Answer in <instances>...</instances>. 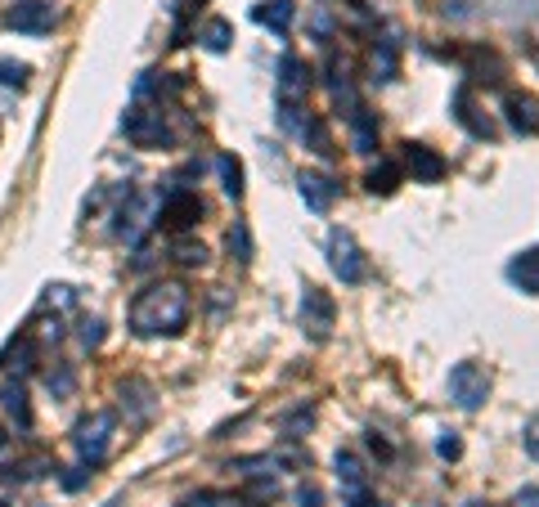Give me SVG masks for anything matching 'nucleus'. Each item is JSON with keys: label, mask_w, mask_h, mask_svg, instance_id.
I'll return each instance as SVG.
<instances>
[{"label": "nucleus", "mask_w": 539, "mask_h": 507, "mask_svg": "<svg viewBox=\"0 0 539 507\" xmlns=\"http://www.w3.org/2000/svg\"><path fill=\"white\" fill-rule=\"evenodd\" d=\"M171 256H175L180 265H203V260H207V248H203V243H194V239H175Z\"/></svg>", "instance_id": "31"}, {"label": "nucleus", "mask_w": 539, "mask_h": 507, "mask_svg": "<svg viewBox=\"0 0 539 507\" xmlns=\"http://www.w3.org/2000/svg\"><path fill=\"white\" fill-rule=\"evenodd\" d=\"M449 113H454V122L468 130L472 139H495L490 117H481L477 104H472V86H454V95H449Z\"/></svg>", "instance_id": "11"}, {"label": "nucleus", "mask_w": 539, "mask_h": 507, "mask_svg": "<svg viewBox=\"0 0 539 507\" xmlns=\"http://www.w3.org/2000/svg\"><path fill=\"white\" fill-rule=\"evenodd\" d=\"M504 117H508V127L517 130V135H539V104L531 95H508L504 99Z\"/></svg>", "instance_id": "16"}, {"label": "nucleus", "mask_w": 539, "mask_h": 507, "mask_svg": "<svg viewBox=\"0 0 539 507\" xmlns=\"http://www.w3.org/2000/svg\"><path fill=\"white\" fill-rule=\"evenodd\" d=\"M274 494H279V481H274V476H252V499H257V503H266Z\"/></svg>", "instance_id": "38"}, {"label": "nucleus", "mask_w": 539, "mask_h": 507, "mask_svg": "<svg viewBox=\"0 0 539 507\" xmlns=\"http://www.w3.org/2000/svg\"><path fill=\"white\" fill-rule=\"evenodd\" d=\"M32 355H36V342H32V337H23V342H14V346L5 351V360H0V364L9 369V378H23V373L32 369Z\"/></svg>", "instance_id": "24"}, {"label": "nucleus", "mask_w": 539, "mask_h": 507, "mask_svg": "<svg viewBox=\"0 0 539 507\" xmlns=\"http://www.w3.org/2000/svg\"><path fill=\"white\" fill-rule=\"evenodd\" d=\"M90 476H95V472H90L86 463H81V467H68V476H63V490H68V494H77V490H86V485H90Z\"/></svg>", "instance_id": "35"}, {"label": "nucleus", "mask_w": 539, "mask_h": 507, "mask_svg": "<svg viewBox=\"0 0 539 507\" xmlns=\"http://www.w3.org/2000/svg\"><path fill=\"white\" fill-rule=\"evenodd\" d=\"M404 166H409V175H413L418 184L445 180V157H440L436 148H427V144H404Z\"/></svg>", "instance_id": "13"}, {"label": "nucleus", "mask_w": 539, "mask_h": 507, "mask_svg": "<svg viewBox=\"0 0 539 507\" xmlns=\"http://www.w3.org/2000/svg\"><path fill=\"white\" fill-rule=\"evenodd\" d=\"M157 216H162L166 230H189V225L203 216V202H198V193H189V189H171V193L162 198Z\"/></svg>", "instance_id": "10"}, {"label": "nucleus", "mask_w": 539, "mask_h": 507, "mask_svg": "<svg viewBox=\"0 0 539 507\" xmlns=\"http://www.w3.org/2000/svg\"><path fill=\"white\" fill-rule=\"evenodd\" d=\"M54 5L50 0H18L5 9V27L9 32H23V36H50L54 32Z\"/></svg>", "instance_id": "6"}, {"label": "nucleus", "mask_w": 539, "mask_h": 507, "mask_svg": "<svg viewBox=\"0 0 539 507\" xmlns=\"http://www.w3.org/2000/svg\"><path fill=\"white\" fill-rule=\"evenodd\" d=\"M297 507H324L319 485H301V490H297Z\"/></svg>", "instance_id": "40"}, {"label": "nucleus", "mask_w": 539, "mask_h": 507, "mask_svg": "<svg viewBox=\"0 0 539 507\" xmlns=\"http://www.w3.org/2000/svg\"><path fill=\"white\" fill-rule=\"evenodd\" d=\"M346 122H351V144H355V153H374V148H378V117H374L364 104H355V108L346 113Z\"/></svg>", "instance_id": "18"}, {"label": "nucleus", "mask_w": 539, "mask_h": 507, "mask_svg": "<svg viewBox=\"0 0 539 507\" xmlns=\"http://www.w3.org/2000/svg\"><path fill=\"white\" fill-rule=\"evenodd\" d=\"M508 283L513 287H522L526 296H539V248L531 252H517L508 260Z\"/></svg>", "instance_id": "17"}, {"label": "nucleus", "mask_w": 539, "mask_h": 507, "mask_svg": "<svg viewBox=\"0 0 539 507\" xmlns=\"http://www.w3.org/2000/svg\"><path fill=\"white\" fill-rule=\"evenodd\" d=\"M189 324V287L184 283H153L135 296L131 333L135 337H180Z\"/></svg>", "instance_id": "1"}, {"label": "nucleus", "mask_w": 539, "mask_h": 507, "mask_svg": "<svg viewBox=\"0 0 539 507\" xmlns=\"http://www.w3.org/2000/svg\"><path fill=\"white\" fill-rule=\"evenodd\" d=\"M113 431H118V418H113L109 408H95V413H86V418L72 427V445H77V454H81L86 467H104V463H109V454H113Z\"/></svg>", "instance_id": "2"}, {"label": "nucleus", "mask_w": 539, "mask_h": 507, "mask_svg": "<svg viewBox=\"0 0 539 507\" xmlns=\"http://www.w3.org/2000/svg\"><path fill=\"white\" fill-rule=\"evenodd\" d=\"M0 408H5V418L14 422V427H32V404H27V386H23V378H9L0 381Z\"/></svg>", "instance_id": "14"}, {"label": "nucleus", "mask_w": 539, "mask_h": 507, "mask_svg": "<svg viewBox=\"0 0 539 507\" xmlns=\"http://www.w3.org/2000/svg\"><path fill=\"white\" fill-rule=\"evenodd\" d=\"M297 193H301V202H306L315 216H324V211L337 202V180H333V175H324V171H301Z\"/></svg>", "instance_id": "12"}, {"label": "nucleus", "mask_w": 539, "mask_h": 507, "mask_svg": "<svg viewBox=\"0 0 539 507\" xmlns=\"http://www.w3.org/2000/svg\"><path fill=\"white\" fill-rule=\"evenodd\" d=\"M310 422H315V413H310V408H297V413H288V418H283V436H288V440H297L301 431H310Z\"/></svg>", "instance_id": "33"}, {"label": "nucleus", "mask_w": 539, "mask_h": 507, "mask_svg": "<svg viewBox=\"0 0 539 507\" xmlns=\"http://www.w3.org/2000/svg\"><path fill=\"white\" fill-rule=\"evenodd\" d=\"M14 472H23V481H41V476H50V472H59L45 454H36V458H27V463H18Z\"/></svg>", "instance_id": "32"}, {"label": "nucleus", "mask_w": 539, "mask_h": 507, "mask_svg": "<svg viewBox=\"0 0 539 507\" xmlns=\"http://www.w3.org/2000/svg\"><path fill=\"white\" fill-rule=\"evenodd\" d=\"M374 77L378 81H396V41H378V50H374Z\"/></svg>", "instance_id": "25"}, {"label": "nucleus", "mask_w": 539, "mask_h": 507, "mask_svg": "<svg viewBox=\"0 0 539 507\" xmlns=\"http://www.w3.org/2000/svg\"><path fill=\"white\" fill-rule=\"evenodd\" d=\"M301 333L310 337V342H328L333 337V324H337V305H333V296L324 292V287H306L301 292Z\"/></svg>", "instance_id": "4"}, {"label": "nucleus", "mask_w": 539, "mask_h": 507, "mask_svg": "<svg viewBox=\"0 0 539 507\" xmlns=\"http://www.w3.org/2000/svg\"><path fill=\"white\" fill-rule=\"evenodd\" d=\"M77 342H81V351H99V346H104V319L86 315V319L77 324Z\"/></svg>", "instance_id": "27"}, {"label": "nucleus", "mask_w": 539, "mask_h": 507, "mask_svg": "<svg viewBox=\"0 0 539 507\" xmlns=\"http://www.w3.org/2000/svg\"><path fill=\"white\" fill-rule=\"evenodd\" d=\"M364 189H369V193H383V198L396 193V189H401V166H396V162L369 166V171H364Z\"/></svg>", "instance_id": "22"}, {"label": "nucleus", "mask_w": 539, "mask_h": 507, "mask_svg": "<svg viewBox=\"0 0 539 507\" xmlns=\"http://www.w3.org/2000/svg\"><path fill=\"white\" fill-rule=\"evenodd\" d=\"M118 399H122V413H127V422L131 427H144L153 413H157V404H153V386L144 378H127L118 386Z\"/></svg>", "instance_id": "9"}, {"label": "nucleus", "mask_w": 539, "mask_h": 507, "mask_svg": "<svg viewBox=\"0 0 539 507\" xmlns=\"http://www.w3.org/2000/svg\"><path fill=\"white\" fill-rule=\"evenodd\" d=\"M104 507H122V499H109V503H104Z\"/></svg>", "instance_id": "42"}, {"label": "nucleus", "mask_w": 539, "mask_h": 507, "mask_svg": "<svg viewBox=\"0 0 539 507\" xmlns=\"http://www.w3.org/2000/svg\"><path fill=\"white\" fill-rule=\"evenodd\" d=\"M148 216H153V202H144V198H135V193H127V207L118 211V239H127V243H135L144 230H148Z\"/></svg>", "instance_id": "15"}, {"label": "nucleus", "mask_w": 539, "mask_h": 507, "mask_svg": "<svg viewBox=\"0 0 539 507\" xmlns=\"http://www.w3.org/2000/svg\"><path fill=\"white\" fill-rule=\"evenodd\" d=\"M27 77H32V68L27 63H18V59H0V86H27Z\"/></svg>", "instance_id": "30"}, {"label": "nucleus", "mask_w": 539, "mask_h": 507, "mask_svg": "<svg viewBox=\"0 0 539 507\" xmlns=\"http://www.w3.org/2000/svg\"><path fill=\"white\" fill-rule=\"evenodd\" d=\"M522 445H526V454L539 463V418H531V422H526V431H522Z\"/></svg>", "instance_id": "39"}, {"label": "nucleus", "mask_w": 539, "mask_h": 507, "mask_svg": "<svg viewBox=\"0 0 539 507\" xmlns=\"http://www.w3.org/2000/svg\"><path fill=\"white\" fill-rule=\"evenodd\" d=\"M306 90H310V68L297 54H283L279 59V81H274L279 108H306Z\"/></svg>", "instance_id": "7"}, {"label": "nucleus", "mask_w": 539, "mask_h": 507, "mask_svg": "<svg viewBox=\"0 0 539 507\" xmlns=\"http://www.w3.org/2000/svg\"><path fill=\"white\" fill-rule=\"evenodd\" d=\"M310 32H315V41H328L333 36V14L328 9H315L310 14Z\"/></svg>", "instance_id": "36"}, {"label": "nucleus", "mask_w": 539, "mask_h": 507, "mask_svg": "<svg viewBox=\"0 0 539 507\" xmlns=\"http://www.w3.org/2000/svg\"><path fill=\"white\" fill-rule=\"evenodd\" d=\"M252 18H257V23H266L270 32H279V36H283V32L292 27V18H297V0H261V5L252 9Z\"/></svg>", "instance_id": "19"}, {"label": "nucleus", "mask_w": 539, "mask_h": 507, "mask_svg": "<svg viewBox=\"0 0 539 507\" xmlns=\"http://www.w3.org/2000/svg\"><path fill=\"white\" fill-rule=\"evenodd\" d=\"M468 507H490V503H468Z\"/></svg>", "instance_id": "43"}, {"label": "nucleus", "mask_w": 539, "mask_h": 507, "mask_svg": "<svg viewBox=\"0 0 539 507\" xmlns=\"http://www.w3.org/2000/svg\"><path fill=\"white\" fill-rule=\"evenodd\" d=\"M198 41H203V50L225 54V50H230V41H234V23H230V18H207V23L198 27Z\"/></svg>", "instance_id": "20"}, {"label": "nucleus", "mask_w": 539, "mask_h": 507, "mask_svg": "<svg viewBox=\"0 0 539 507\" xmlns=\"http://www.w3.org/2000/svg\"><path fill=\"white\" fill-rule=\"evenodd\" d=\"M127 135H131L139 148H162L166 139H171V130H166V113H162V104L157 108H144V104H135L131 113H127Z\"/></svg>", "instance_id": "8"}, {"label": "nucleus", "mask_w": 539, "mask_h": 507, "mask_svg": "<svg viewBox=\"0 0 539 507\" xmlns=\"http://www.w3.org/2000/svg\"><path fill=\"white\" fill-rule=\"evenodd\" d=\"M337 481H342L346 499H360V494H369V490H364V463H360L355 454H337Z\"/></svg>", "instance_id": "21"}, {"label": "nucleus", "mask_w": 539, "mask_h": 507, "mask_svg": "<svg viewBox=\"0 0 539 507\" xmlns=\"http://www.w3.org/2000/svg\"><path fill=\"white\" fill-rule=\"evenodd\" d=\"M180 507H239L230 494H221V490H194V494H184Z\"/></svg>", "instance_id": "29"}, {"label": "nucleus", "mask_w": 539, "mask_h": 507, "mask_svg": "<svg viewBox=\"0 0 539 507\" xmlns=\"http://www.w3.org/2000/svg\"><path fill=\"white\" fill-rule=\"evenodd\" d=\"M72 301H77V292H72L68 283H54V287H45V305H59V310H63V305H72Z\"/></svg>", "instance_id": "37"}, {"label": "nucleus", "mask_w": 539, "mask_h": 507, "mask_svg": "<svg viewBox=\"0 0 539 507\" xmlns=\"http://www.w3.org/2000/svg\"><path fill=\"white\" fill-rule=\"evenodd\" d=\"M517 507H539V485H526V490H517Z\"/></svg>", "instance_id": "41"}, {"label": "nucleus", "mask_w": 539, "mask_h": 507, "mask_svg": "<svg viewBox=\"0 0 539 507\" xmlns=\"http://www.w3.org/2000/svg\"><path fill=\"white\" fill-rule=\"evenodd\" d=\"M445 386H449V399H454L463 413H477V408L490 399V373H486L481 364H472V360L454 364Z\"/></svg>", "instance_id": "3"}, {"label": "nucleus", "mask_w": 539, "mask_h": 507, "mask_svg": "<svg viewBox=\"0 0 539 507\" xmlns=\"http://www.w3.org/2000/svg\"><path fill=\"white\" fill-rule=\"evenodd\" d=\"M230 256L239 265L252 260V230H248V221H234V230H230Z\"/></svg>", "instance_id": "26"}, {"label": "nucleus", "mask_w": 539, "mask_h": 507, "mask_svg": "<svg viewBox=\"0 0 539 507\" xmlns=\"http://www.w3.org/2000/svg\"><path fill=\"white\" fill-rule=\"evenodd\" d=\"M436 454H440L445 463H459V458H463V440H459V431H440V440H436Z\"/></svg>", "instance_id": "34"}, {"label": "nucleus", "mask_w": 539, "mask_h": 507, "mask_svg": "<svg viewBox=\"0 0 539 507\" xmlns=\"http://www.w3.org/2000/svg\"><path fill=\"white\" fill-rule=\"evenodd\" d=\"M45 386H50V395H54V399H68V395L77 390V373H72L68 364H59V369L45 378Z\"/></svg>", "instance_id": "28"}, {"label": "nucleus", "mask_w": 539, "mask_h": 507, "mask_svg": "<svg viewBox=\"0 0 539 507\" xmlns=\"http://www.w3.org/2000/svg\"><path fill=\"white\" fill-rule=\"evenodd\" d=\"M216 171H221V189L239 202V198H243V162H239L234 153H221V157H216Z\"/></svg>", "instance_id": "23"}, {"label": "nucleus", "mask_w": 539, "mask_h": 507, "mask_svg": "<svg viewBox=\"0 0 539 507\" xmlns=\"http://www.w3.org/2000/svg\"><path fill=\"white\" fill-rule=\"evenodd\" d=\"M328 265H333V274H337L342 283H364L369 260H364V252H360V243H355L351 230H333V234H328Z\"/></svg>", "instance_id": "5"}]
</instances>
